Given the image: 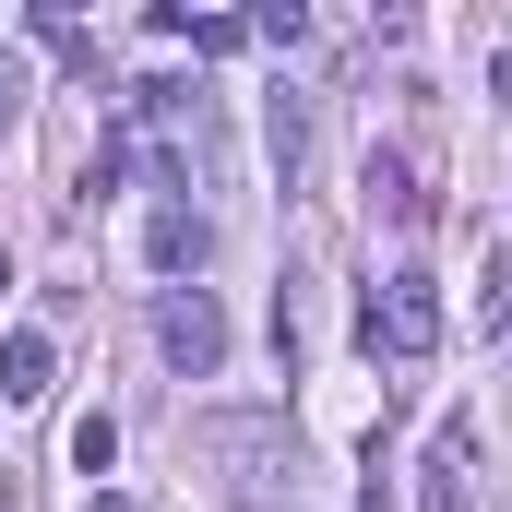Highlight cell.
<instances>
[{
	"label": "cell",
	"instance_id": "11",
	"mask_svg": "<svg viewBox=\"0 0 512 512\" xmlns=\"http://www.w3.org/2000/svg\"><path fill=\"white\" fill-rule=\"evenodd\" d=\"M489 96H501V108H512V48H501V60H489Z\"/></svg>",
	"mask_w": 512,
	"mask_h": 512
},
{
	"label": "cell",
	"instance_id": "6",
	"mask_svg": "<svg viewBox=\"0 0 512 512\" xmlns=\"http://www.w3.org/2000/svg\"><path fill=\"white\" fill-rule=\"evenodd\" d=\"M465 465H477V417H441V441H429V512H465Z\"/></svg>",
	"mask_w": 512,
	"mask_h": 512
},
{
	"label": "cell",
	"instance_id": "4",
	"mask_svg": "<svg viewBox=\"0 0 512 512\" xmlns=\"http://www.w3.org/2000/svg\"><path fill=\"white\" fill-rule=\"evenodd\" d=\"M48 382H60V346H48V322H12V334H0V393H12V405H36Z\"/></svg>",
	"mask_w": 512,
	"mask_h": 512
},
{
	"label": "cell",
	"instance_id": "9",
	"mask_svg": "<svg viewBox=\"0 0 512 512\" xmlns=\"http://www.w3.org/2000/svg\"><path fill=\"white\" fill-rule=\"evenodd\" d=\"M72 465H84V477H108V465H120V429H108V417H84V429H72Z\"/></svg>",
	"mask_w": 512,
	"mask_h": 512
},
{
	"label": "cell",
	"instance_id": "2",
	"mask_svg": "<svg viewBox=\"0 0 512 512\" xmlns=\"http://www.w3.org/2000/svg\"><path fill=\"white\" fill-rule=\"evenodd\" d=\"M358 346H370V358H393V370H417V358L441 346V298H429V274H393L382 298L358 310Z\"/></svg>",
	"mask_w": 512,
	"mask_h": 512
},
{
	"label": "cell",
	"instance_id": "12",
	"mask_svg": "<svg viewBox=\"0 0 512 512\" xmlns=\"http://www.w3.org/2000/svg\"><path fill=\"white\" fill-rule=\"evenodd\" d=\"M96 512H143V501H131V489H108V501H96Z\"/></svg>",
	"mask_w": 512,
	"mask_h": 512
},
{
	"label": "cell",
	"instance_id": "7",
	"mask_svg": "<svg viewBox=\"0 0 512 512\" xmlns=\"http://www.w3.org/2000/svg\"><path fill=\"white\" fill-rule=\"evenodd\" d=\"M262 143H274V179H286V203H298V179H310V108H298V96H274V108H262Z\"/></svg>",
	"mask_w": 512,
	"mask_h": 512
},
{
	"label": "cell",
	"instance_id": "1",
	"mask_svg": "<svg viewBox=\"0 0 512 512\" xmlns=\"http://www.w3.org/2000/svg\"><path fill=\"white\" fill-rule=\"evenodd\" d=\"M203 453L227 465L239 512H286L298 501V417L286 405H215L203 417Z\"/></svg>",
	"mask_w": 512,
	"mask_h": 512
},
{
	"label": "cell",
	"instance_id": "10",
	"mask_svg": "<svg viewBox=\"0 0 512 512\" xmlns=\"http://www.w3.org/2000/svg\"><path fill=\"white\" fill-rule=\"evenodd\" d=\"M251 36H262V48H298V36H310V12H298V0H262Z\"/></svg>",
	"mask_w": 512,
	"mask_h": 512
},
{
	"label": "cell",
	"instance_id": "5",
	"mask_svg": "<svg viewBox=\"0 0 512 512\" xmlns=\"http://www.w3.org/2000/svg\"><path fill=\"white\" fill-rule=\"evenodd\" d=\"M203 251H215V227H203V215H191V203H167V215H155V227H143V262H155V274H167V286H179V274H203Z\"/></svg>",
	"mask_w": 512,
	"mask_h": 512
},
{
	"label": "cell",
	"instance_id": "8",
	"mask_svg": "<svg viewBox=\"0 0 512 512\" xmlns=\"http://www.w3.org/2000/svg\"><path fill=\"white\" fill-rule=\"evenodd\" d=\"M370 215H393V227H429V191H417V167H405V155H382V143H370Z\"/></svg>",
	"mask_w": 512,
	"mask_h": 512
},
{
	"label": "cell",
	"instance_id": "3",
	"mask_svg": "<svg viewBox=\"0 0 512 512\" xmlns=\"http://www.w3.org/2000/svg\"><path fill=\"white\" fill-rule=\"evenodd\" d=\"M155 346H167V370L215 382V370H227V310H215V286H167V298H155Z\"/></svg>",
	"mask_w": 512,
	"mask_h": 512
}]
</instances>
